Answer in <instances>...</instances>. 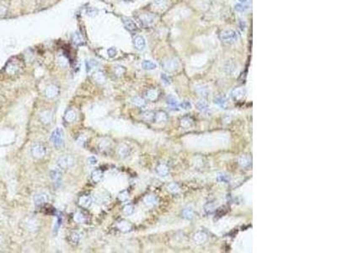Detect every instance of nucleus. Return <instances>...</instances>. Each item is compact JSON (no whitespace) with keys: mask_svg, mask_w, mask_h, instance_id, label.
I'll list each match as a JSON object with an SVG mask.
<instances>
[{"mask_svg":"<svg viewBox=\"0 0 337 253\" xmlns=\"http://www.w3.org/2000/svg\"><path fill=\"white\" fill-rule=\"evenodd\" d=\"M50 139L57 148H61L64 145V133L61 128H57L51 135Z\"/></svg>","mask_w":337,"mask_h":253,"instance_id":"obj_1","label":"nucleus"},{"mask_svg":"<svg viewBox=\"0 0 337 253\" xmlns=\"http://www.w3.org/2000/svg\"><path fill=\"white\" fill-rule=\"evenodd\" d=\"M238 38V33L233 30H224L219 34V39L226 44L234 43Z\"/></svg>","mask_w":337,"mask_h":253,"instance_id":"obj_2","label":"nucleus"},{"mask_svg":"<svg viewBox=\"0 0 337 253\" xmlns=\"http://www.w3.org/2000/svg\"><path fill=\"white\" fill-rule=\"evenodd\" d=\"M74 164H75V159L70 154L62 155L57 159V165L60 169H62V170H68L73 167Z\"/></svg>","mask_w":337,"mask_h":253,"instance_id":"obj_3","label":"nucleus"},{"mask_svg":"<svg viewBox=\"0 0 337 253\" xmlns=\"http://www.w3.org/2000/svg\"><path fill=\"white\" fill-rule=\"evenodd\" d=\"M31 154L32 155L36 158V159H41L46 155V148L41 144H36L32 146L31 148Z\"/></svg>","mask_w":337,"mask_h":253,"instance_id":"obj_4","label":"nucleus"},{"mask_svg":"<svg viewBox=\"0 0 337 253\" xmlns=\"http://www.w3.org/2000/svg\"><path fill=\"white\" fill-rule=\"evenodd\" d=\"M180 63L176 58H170L167 61H164V68L168 72H174L179 68Z\"/></svg>","mask_w":337,"mask_h":253,"instance_id":"obj_5","label":"nucleus"},{"mask_svg":"<svg viewBox=\"0 0 337 253\" xmlns=\"http://www.w3.org/2000/svg\"><path fill=\"white\" fill-rule=\"evenodd\" d=\"M131 154V148L126 144H122L117 148V154L122 159L128 158Z\"/></svg>","mask_w":337,"mask_h":253,"instance_id":"obj_6","label":"nucleus"},{"mask_svg":"<svg viewBox=\"0 0 337 253\" xmlns=\"http://www.w3.org/2000/svg\"><path fill=\"white\" fill-rule=\"evenodd\" d=\"M47 201H48V196L43 192L36 194L34 197V202L36 206H41L45 204L46 202H47Z\"/></svg>","mask_w":337,"mask_h":253,"instance_id":"obj_7","label":"nucleus"},{"mask_svg":"<svg viewBox=\"0 0 337 253\" xmlns=\"http://www.w3.org/2000/svg\"><path fill=\"white\" fill-rule=\"evenodd\" d=\"M57 95H58V88H57V86L54 85H49L47 88L46 89L45 95L47 97V98H49V99L56 97Z\"/></svg>","mask_w":337,"mask_h":253,"instance_id":"obj_8","label":"nucleus"},{"mask_svg":"<svg viewBox=\"0 0 337 253\" xmlns=\"http://www.w3.org/2000/svg\"><path fill=\"white\" fill-rule=\"evenodd\" d=\"M49 176H50V179L53 181L54 182H60L62 180V175L59 169H53L50 171Z\"/></svg>","mask_w":337,"mask_h":253,"instance_id":"obj_9","label":"nucleus"},{"mask_svg":"<svg viewBox=\"0 0 337 253\" xmlns=\"http://www.w3.org/2000/svg\"><path fill=\"white\" fill-rule=\"evenodd\" d=\"M40 118L41 121L44 123V124H48L51 122L52 120V112L50 111H42L41 113L40 114Z\"/></svg>","mask_w":337,"mask_h":253,"instance_id":"obj_10","label":"nucleus"},{"mask_svg":"<svg viewBox=\"0 0 337 253\" xmlns=\"http://www.w3.org/2000/svg\"><path fill=\"white\" fill-rule=\"evenodd\" d=\"M92 202V198H91L89 196H87V195H84V196H81L79 198V204L83 207V208H88L89 207Z\"/></svg>","mask_w":337,"mask_h":253,"instance_id":"obj_11","label":"nucleus"},{"mask_svg":"<svg viewBox=\"0 0 337 253\" xmlns=\"http://www.w3.org/2000/svg\"><path fill=\"white\" fill-rule=\"evenodd\" d=\"M134 45L136 46V48L137 50H140L142 51L145 48V46H146V41H145V39L141 36H137L135 39H134Z\"/></svg>","mask_w":337,"mask_h":253,"instance_id":"obj_12","label":"nucleus"},{"mask_svg":"<svg viewBox=\"0 0 337 253\" xmlns=\"http://www.w3.org/2000/svg\"><path fill=\"white\" fill-rule=\"evenodd\" d=\"M156 172L160 176H166L170 172V169L165 164H160L156 168Z\"/></svg>","mask_w":337,"mask_h":253,"instance_id":"obj_13","label":"nucleus"},{"mask_svg":"<svg viewBox=\"0 0 337 253\" xmlns=\"http://www.w3.org/2000/svg\"><path fill=\"white\" fill-rule=\"evenodd\" d=\"M117 227H118L120 231H122V232H125V233L129 232L132 230V225L129 222L126 221V220H122V221L118 222Z\"/></svg>","mask_w":337,"mask_h":253,"instance_id":"obj_14","label":"nucleus"},{"mask_svg":"<svg viewBox=\"0 0 337 253\" xmlns=\"http://www.w3.org/2000/svg\"><path fill=\"white\" fill-rule=\"evenodd\" d=\"M244 95H245V91H244V90L243 88L234 89V90L232 91V97L233 99L235 100L242 99Z\"/></svg>","mask_w":337,"mask_h":253,"instance_id":"obj_15","label":"nucleus"},{"mask_svg":"<svg viewBox=\"0 0 337 253\" xmlns=\"http://www.w3.org/2000/svg\"><path fill=\"white\" fill-rule=\"evenodd\" d=\"M38 222H37L36 219H29L27 223H26V227L28 229L29 231L31 232H35L38 230Z\"/></svg>","mask_w":337,"mask_h":253,"instance_id":"obj_16","label":"nucleus"},{"mask_svg":"<svg viewBox=\"0 0 337 253\" xmlns=\"http://www.w3.org/2000/svg\"><path fill=\"white\" fill-rule=\"evenodd\" d=\"M123 22H124L125 27L128 29V31H130V32H135V31L137 30V25L132 20H131V19H125V20H123Z\"/></svg>","mask_w":337,"mask_h":253,"instance_id":"obj_17","label":"nucleus"},{"mask_svg":"<svg viewBox=\"0 0 337 253\" xmlns=\"http://www.w3.org/2000/svg\"><path fill=\"white\" fill-rule=\"evenodd\" d=\"M103 176H104V174L100 170H95L91 173V179L95 183L100 182L103 179Z\"/></svg>","mask_w":337,"mask_h":253,"instance_id":"obj_18","label":"nucleus"},{"mask_svg":"<svg viewBox=\"0 0 337 253\" xmlns=\"http://www.w3.org/2000/svg\"><path fill=\"white\" fill-rule=\"evenodd\" d=\"M167 118V114L165 113L164 111H158L157 113L154 114V117H153V119L155 120V122H166Z\"/></svg>","mask_w":337,"mask_h":253,"instance_id":"obj_19","label":"nucleus"},{"mask_svg":"<svg viewBox=\"0 0 337 253\" xmlns=\"http://www.w3.org/2000/svg\"><path fill=\"white\" fill-rule=\"evenodd\" d=\"M195 107H196V109H197L198 111H201V112H206V111L209 109L208 104H207V101H205L204 100H199L198 102L196 103Z\"/></svg>","mask_w":337,"mask_h":253,"instance_id":"obj_20","label":"nucleus"},{"mask_svg":"<svg viewBox=\"0 0 337 253\" xmlns=\"http://www.w3.org/2000/svg\"><path fill=\"white\" fill-rule=\"evenodd\" d=\"M154 20H155L154 16L150 15V14H146V15H143V16H142V18H141V21H142V24L146 26H151L153 23V21H154Z\"/></svg>","mask_w":337,"mask_h":253,"instance_id":"obj_21","label":"nucleus"},{"mask_svg":"<svg viewBox=\"0 0 337 253\" xmlns=\"http://www.w3.org/2000/svg\"><path fill=\"white\" fill-rule=\"evenodd\" d=\"M206 240H207V236L202 232H198V233L195 234V236H194V241L196 244H202V243H204L206 241Z\"/></svg>","mask_w":337,"mask_h":253,"instance_id":"obj_22","label":"nucleus"},{"mask_svg":"<svg viewBox=\"0 0 337 253\" xmlns=\"http://www.w3.org/2000/svg\"><path fill=\"white\" fill-rule=\"evenodd\" d=\"M142 67L146 70H154L157 68V65L150 60H144L142 63Z\"/></svg>","mask_w":337,"mask_h":253,"instance_id":"obj_23","label":"nucleus"},{"mask_svg":"<svg viewBox=\"0 0 337 253\" xmlns=\"http://www.w3.org/2000/svg\"><path fill=\"white\" fill-rule=\"evenodd\" d=\"M69 238H70L71 243H73L74 245H77L79 243L80 240H81V235H80L79 233H78V232L74 231V232H72V233L70 234Z\"/></svg>","mask_w":337,"mask_h":253,"instance_id":"obj_24","label":"nucleus"},{"mask_svg":"<svg viewBox=\"0 0 337 253\" xmlns=\"http://www.w3.org/2000/svg\"><path fill=\"white\" fill-rule=\"evenodd\" d=\"M182 217L185 219H192L194 218V212L191 208H185L181 213Z\"/></svg>","mask_w":337,"mask_h":253,"instance_id":"obj_25","label":"nucleus"},{"mask_svg":"<svg viewBox=\"0 0 337 253\" xmlns=\"http://www.w3.org/2000/svg\"><path fill=\"white\" fill-rule=\"evenodd\" d=\"M181 125L184 128H190L193 125V120L190 117H184L181 121Z\"/></svg>","mask_w":337,"mask_h":253,"instance_id":"obj_26","label":"nucleus"},{"mask_svg":"<svg viewBox=\"0 0 337 253\" xmlns=\"http://www.w3.org/2000/svg\"><path fill=\"white\" fill-rule=\"evenodd\" d=\"M167 104L170 105V107L172 109H177L180 106V104H179L178 100L176 99L175 97H168L167 99Z\"/></svg>","mask_w":337,"mask_h":253,"instance_id":"obj_27","label":"nucleus"},{"mask_svg":"<svg viewBox=\"0 0 337 253\" xmlns=\"http://www.w3.org/2000/svg\"><path fill=\"white\" fill-rule=\"evenodd\" d=\"M64 118L68 122H73L76 119V113L73 110H68L65 113Z\"/></svg>","mask_w":337,"mask_h":253,"instance_id":"obj_28","label":"nucleus"},{"mask_svg":"<svg viewBox=\"0 0 337 253\" xmlns=\"http://www.w3.org/2000/svg\"><path fill=\"white\" fill-rule=\"evenodd\" d=\"M158 202L157 200V197L155 196H153V195H149V196H147L144 198V202L145 204L148 205V206H153V205H155Z\"/></svg>","mask_w":337,"mask_h":253,"instance_id":"obj_29","label":"nucleus"},{"mask_svg":"<svg viewBox=\"0 0 337 253\" xmlns=\"http://www.w3.org/2000/svg\"><path fill=\"white\" fill-rule=\"evenodd\" d=\"M97 65H98V63L94 60H86L85 61L86 70H87L88 73H89V71H91V70H93L94 68H95Z\"/></svg>","mask_w":337,"mask_h":253,"instance_id":"obj_30","label":"nucleus"},{"mask_svg":"<svg viewBox=\"0 0 337 253\" xmlns=\"http://www.w3.org/2000/svg\"><path fill=\"white\" fill-rule=\"evenodd\" d=\"M110 146H111V141L107 139H104L99 144V148L100 150H105L110 148Z\"/></svg>","mask_w":337,"mask_h":253,"instance_id":"obj_31","label":"nucleus"},{"mask_svg":"<svg viewBox=\"0 0 337 253\" xmlns=\"http://www.w3.org/2000/svg\"><path fill=\"white\" fill-rule=\"evenodd\" d=\"M238 164L242 167H248L250 165V159L247 156H241L238 159Z\"/></svg>","mask_w":337,"mask_h":253,"instance_id":"obj_32","label":"nucleus"},{"mask_svg":"<svg viewBox=\"0 0 337 253\" xmlns=\"http://www.w3.org/2000/svg\"><path fill=\"white\" fill-rule=\"evenodd\" d=\"M217 180L219 182H224V183H228L230 181V176L229 175L224 173H219L217 176Z\"/></svg>","mask_w":337,"mask_h":253,"instance_id":"obj_33","label":"nucleus"},{"mask_svg":"<svg viewBox=\"0 0 337 253\" xmlns=\"http://www.w3.org/2000/svg\"><path fill=\"white\" fill-rule=\"evenodd\" d=\"M146 97L148 100H151V101H153L155 100L157 98H158V93L157 91L154 90H150L147 92L146 94Z\"/></svg>","mask_w":337,"mask_h":253,"instance_id":"obj_34","label":"nucleus"},{"mask_svg":"<svg viewBox=\"0 0 337 253\" xmlns=\"http://www.w3.org/2000/svg\"><path fill=\"white\" fill-rule=\"evenodd\" d=\"M214 102H215L217 105H219V106H221V107H225L227 105L226 97L223 96V95L217 97V98L215 99V101H214Z\"/></svg>","mask_w":337,"mask_h":253,"instance_id":"obj_35","label":"nucleus"},{"mask_svg":"<svg viewBox=\"0 0 337 253\" xmlns=\"http://www.w3.org/2000/svg\"><path fill=\"white\" fill-rule=\"evenodd\" d=\"M132 102L133 105H135L136 106H139V107H141V106H142V105H144V104H145L144 100L139 96L133 97L132 100Z\"/></svg>","mask_w":337,"mask_h":253,"instance_id":"obj_36","label":"nucleus"},{"mask_svg":"<svg viewBox=\"0 0 337 253\" xmlns=\"http://www.w3.org/2000/svg\"><path fill=\"white\" fill-rule=\"evenodd\" d=\"M133 211H134V208H133L132 205L127 204L123 207V213H124L125 215L129 216V215H131V214L133 213Z\"/></svg>","mask_w":337,"mask_h":253,"instance_id":"obj_37","label":"nucleus"},{"mask_svg":"<svg viewBox=\"0 0 337 253\" xmlns=\"http://www.w3.org/2000/svg\"><path fill=\"white\" fill-rule=\"evenodd\" d=\"M73 41L76 44V45H82L84 44V41H83L82 37L79 35V33H74L73 35Z\"/></svg>","mask_w":337,"mask_h":253,"instance_id":"obj_38","label":"nucleus"},{"mask_svg":"<svg viewBox=\"0 0 337 253\" xmlns=\"http://www.w3.org/2000/svg\"><path fill=\"white\" fill-rule=\"evenodd\" d=\"M94 80H96L97 83H99V84H103L105 80V75H104L103 73H101V72H98V73H96L95 75H94Z\"/></svg>","mask_w":337,"mask_h":253,"instance_id":"obj_39","label":"nucleus"},{"mask_svg":"<svg viewBox=\"0 0 337 253\" xmlns=\"http://www.w3.org/2000/svg\"><path fill=\"white\" fill-rule=\"evenodd\" d=\"M85 219H85V216L82 213H80V212L76 213L75 215H74V220L78 222V223H84V222H85Z\"/></svg>","mask_w":337,"mask_h":253,"instance_id":"obj_40","label":"nucleus"},{"mask_svg":"<svg viewBox=\"0 0 337 253\" xmlns=\"http://www.w3.org/2000/svg\"><path fill=\"white\" fill-rule=\"evenodd\" d=\"M168 190L171 192H177L180 190V187L176 183H170L168 186Z\"/></svg>","mask_w":337,"mask_h":253,"instance_id":"obj_41","label":"nucleus"},{"mask_svg":"<svg viewBox=\"0 0 337 253\" xmlns=\"http://www.w3.org/2000/svg\"><path fill=\"white\" fill-rule=\"evenodd\" d=\"M118 197L121 201L124 202V201H127L128 198H129V194L127 191H123V192H121L118 195Z\"/></svg>","mask_w":337,"mask_h":253,"instance_id":"obj_42","label":"nucleus"},{"mask_svg":"<svg viewBox=\"0 0 337 253\" xmlns=\"http://www.w3.org/2000/svg\"><path fill=\"white\" fill-rule=\"evenodd\" d=\"M180 107L184 110H188V109L191 108V103L189 100H185L180 105Z\"/></svg>","mask_w":337,"mask_h":253,"instance_id":"obj_43","label":"nucleus"},{"mask_svg":"<svg viewBox=\"0 0 337 253\" xmlns=\"http://www.w3.org/2000/svg\"><path fill=\"white\" fill-rule=\"evenodd\" d=\"M247 8H248L247 6L244 5V4H242V3H238V4H236V5H235V9L238 12L245 11V10L247 9Z\"/></svg>","mask_w":337,"mask_h":253,"instance_id":"obj_44","label":"nucleus"},{"mask_svg":"<svg viewBox=\"0 0 337 253\" xmlns=\"http://www.w3.org/2000/svg\"><path fill=\"white\" fill-rule=\"evenodd\" d=\"M107 53H108V56L111 57V58H112V57H116V53H117V51H116V48H114V47H111V48L108 49Z\"/></svg>","mask_w":337,"mask_h":253,"instance_id":"obj_45","label":"nucleus"},{"mask_svg":"<svg viewBox=\"0 0 337 253\" xmlns=\"http://www.w3.org/2000/svg\"><path fill=\"white\" fill-rule=\"evenodd\" d=\"M161 79L162 80H163V82L164 83V84H167V85H169V84H170L171 83V80H170V78L168 76L167 74H161Z\"/></svg>","mask_w":337,"mask_h":253,"instance_id":"obj_46","label":"nucleus"},{"mask_svg":"<svg viewBox=\"0 0 337 253\" xmlns=\"http://www.w3.org/2000/svg\"><path fill=\"white\" fill-rule=\"evenodd\" d=\"M61 224H62V218L61 217H58L57 218V224L55 225V228H54V234H56L57 231H59V228L61 226Z\"/></svg>","mask_w":337,"mask_h":253,"instance_id":"obj_47","label":"nucleus"},{"mask_svg":"<svg viewBox=\"0 0 337 253\" xmlns=\"http://www.w3.org/2000/svg\"><path fill=\"white\" fill-rule=\"evenodd\" d=\"M197 92L200 94V95H207V89L203 86H201L200 88H197Z\"/></svg>","mask_w":337,"mask_h":253,"instance_id":"obj_48","label":"nucleus"},{"mask_svg":"<svg viewBox=\"0 0 337 253\" xmlns=\"http://www.w3.org/2000/svg\"><path fill=\"white\" fill-rule=\"evenodd\" d=\"M97 162H98V160H97V159L95 158V157L91 156L88 159V164H89V165H95L97 164Z\"/></svg>","mask_w":337,"mask_h":253,"instance_id":"obj_49","label":"nucleus"},{"mask_svg":"<svg viewBox=\"0 0 337 253\" xmlns=\"http://www.w3.org/2000/svg\"><path fill=\"white\" fill-rule=\"evenodd\" d=\"M6 13V8L4 6H0V15H3Z\"/></svg>","mask_w":337,"mask_h":253,"instance_id":"obj_50","label":"nucleus"},{"mask_svg":"<svg viewBox=\"0 0 337 253\" xmlns=\"http://www.w3.org/2000/svg\"><path fill=\"white\" fill-rule=\"evenodd\" d=\"M2 245H3V239H2V237L0 236V247L2 246Z\"/></svg>","mask_w":337,"mask_h":253,"instance_id":"obj_51","label":"nucleus"},{"mask_svg":"<svg viewBox=\"0 0 337 253\" xmlns=\"http://www.w3.org/2000/svg\"><path fill=\"white\" fill-rule=\"evenodd\" d=\"M239 1H240L241 3H245V2H247L248 0H239Z\"/></svg>","mask_w":337,"mask_h":253,"instance_id":"obj_52","label":"nucleus"}]
</instances>
